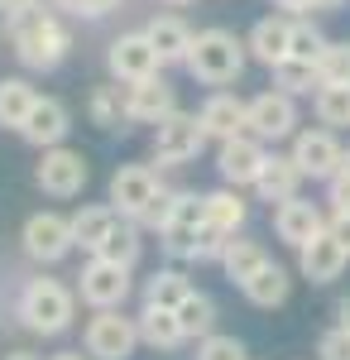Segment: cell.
Instances as JSON below:
<instances>
[{
    "instance_id": "obj_1",
    "label": "cell",
    "mask_w": 350,
    "mask_h": 360,
    "mask_svg": "<svg viewBox=\"0 0 350 360\" xmlns=\"http://www.w3.org/2000/svg\"><path fill=\"white\" fill-rule=\"evenodd\" d=\"M245 53H249V44H240L231 29H202V34H192V49H188V63L183 68H188L197 82L226 86L245 72Z\"/></svg>"
},
{
    "instance_id": "obj_37",
    "label": "cell",
    "mask_w": 350,
    "mask_h": 360,
    "mask_svg": "<svg viewBox=\"0 0 350 360\" xmlns=\"http://www.w3.org/2000/svg\"><path fill=\"white\" fill-rule=\"evenodd\" d=\"M326 44H331V39H326L317 25H307V20H293V53H288V58H307V63H317Z\"/></svg>"
},
{
    "instance_id": "obj_18",
    "label": "cell",
    "mask_w": 350,
    "mask_h": 360,
    "mask_svg": "<svg viewBox=\"0 0 350 360\" xmlns=\"http://www.w3.org/2000/svg\"><path fill=\"white\" fill-rule=\"evenodd\" d=\"M67 130H72L67 106L53 101V96H39V101H34V111L25 115V125H20V135H25L34 149H53V144H63Z\"/></svg>"
},
{
    "instance_id": "obj_8",
    "label": "cell",
    "mask_w": 350,
    "mask_h": 360,
    "mask_svg": "<svg viewBox=\"0 0 350 360\" xmlns=\"http://www.w3.org/2000/svg\"><path fill=\"white\" fill-rule=\"evenodd\" d=\"M86 159H82L77 149H67V144H53V149H44V159L34 168V178H39V188L48 197H77L86 188Z\"/></svg>"
},
{
    "instance_id": "obj_44",
    "label": "cell",
    "mask_w": 350,
    "mask_h": 360,
    "mask_svg": "<svg viewBox=\"0 0 350 360\" xmlns=\"http://www.w3.org/2000/svg\"><path fill=\"white\" fill-rule=\"evenodd\" d=\"M336 317H341V327H350V298H341V303H336Z\"/></svg>"
},
{
    "instance_id": "obj_27",
    "label": "cell",
    "mask_w": 350,
    "mask_h": 360,
    "mask_svg": "<svg viewBox=\"0 0 350 360\" xmlns=\"http://www.w3.org/2000/svg\"><path fill=\"white\" fill-rule=\"evenodd\" d=\"M264 264H269L264 245H259V240H240V236H231V245H226V255H221V269H226L231 283H245L249 274H259Z\"/></svg>"
},
{
    "instance_id": "obj_48",
    "label": "cell",
    "mask_w": 350,
    "mask_h": 360,
    "mask_svg": "<svg viewBox=\"0 0 350 360\" xmlns=\"http://www.w3.org/2000/svg\"><path fill=\"white\" fill-rule=\"evenodd\" d=\"M5 360H34V356H29V351H10Z\"/></svg>"
},
{
    "instance_id": "obj_3",
    "label": "cell",
    "mask_w": 350,
    "mask_h": 360,
    "mask_svg": "<svg viewBox=\"0 0 350 360\" xmlns=\"http://www.w3.org/2000/svg\"><path fill=\"white\" fill-rule=\"evenodd\" d=\"M139 341V317H125L120 307H96V317L86 322V356L96 360H130Z\"/></svg>"
},
{
    "instance_id": "obj_33",
    "label": "cell",
    "mask_w": 350,
    "mask_h": 360,
    "mask_svg": "<svg viewBox=\"0 0 350 360\" xmlns=\"http://www.w3.org/2000/svg\"><path fill=\"white\" fill-rule=\"evenodd\" d=\"M188 293H192V283L178 269H159V274L144 283V303H159V307H178Z\"/></svg>"
},
{
    "instance_id": "obj_40",
    "label": "cell",
    "mask_w": 350,
    "mask_h": 360,
    "mask_svg": "<svg viewBox=\"0 0 350 360\" xmlns=\"http://www.w3.org/2000/svg\"><path fill=\"white\" fill-rule=\"evenodd\" d=\"M326 202H331V212H350V178L346 173H336L326 183Z\"/></svg>"
},
{
    "instance_id": "obj_7",
    "label": "cell",
    "mask_w": 350,
    "mask_h": 360,
    "mask_svg": "<svg viewBox=\"0 0 350 360\" xmlns=\"http://www.w3.org/2000/svg\"><path fill=\"white\" fill-rule=\"evenodd\" d=\"M77 293H82L86 307H120L130 298V269L115 264V259H106V255H91L86 269H82Z\"/></svg>"
},
{
    "instance_id": "obj_22",
    "label": "cell",
    "mask_w": 350,
    "mask_h": 360,
    "mask_svg": "<svg viewBox=\"0 0 350 360\" xmlns=\"http://www.w3.org/2000/svg\"><path fill=\"white\" fill-rule=\"evenodd\" d=\"M139 336H144V346H154V351H173V346L188 341L178 307H159V303H144V312H139Z\"/></svg>"
},
{
    "instance_id": "obj_15",
    "label": "cell",
    "mask_w": 350,
    "mask_h": 360,
    "mask_svg": "<svg viewBox=\"0 0 350 360\" xmlns=\"http://www.w3.org/2000/svg\"><path fill=\"white\" fill-rule=\"evenodd\" d=\"M350 264V250L331 236V231H322V236H312L307 245H297V269H302V278H312V283H331V278H341Z\"/></svg>"
},
{
    "instance_id": "obj_50",
    "label": "cell",
    "mask_w": 350,
    "mask_h": 360,
    "mask_svg": "<svg viewBox=\"0 0 350 360\" xmlns=\"http://www.w3.org/2000/svg\"><path fill=\"white\" fill-rule=\"evenodd\" d=\"M168 5H192V0H168Z\"/></svg>"
},
{
    "instance_id": "obj_19",
    "label": "cell",
    "mask_w": 350,
    "mask_h": 360,
    "mask_svg": "<svg viewBox=\"0 0 350 360\" xmlns=\"http://www.w3.org/2000/svg\"><path fill=\"white\" fill-rule=\"evenodd\" d=\"M202 125H207V135L212 139H235L249 130V101H240V96H231V91H216V96H207V106H202Z\"/></svg>"
},
{
    "instance_id": "obj_51",
    "label": "cell",
    "mask_w": 350,
    "mask_h": 360,
    "mask_svg": "<svg viewBox=\"0 0 350 360\" xmlns=\"http://www.w3.org/2000/svg\"><path fill=\"white\" fill-rule=\"evenodd\" d=\"M5 5H10V0H0V10H5Z\"/></svg>"
},
{
    "instance_id": "obj_9",
    "label": "cell",
    "mask_w": 350,
    "mask_h": 360,
    "mask_svg": "<svg viewBox=\"0 0 350 360\" xmlns=\"http://www.w3.org/2000/svg\"><path fill=\"white\" fill-rule=\"evenodd\" d=\"M293 130H297V106L283 86L249 96V135H259L264 144H278V139H288Z\"/></svg>"
},
{
    "instance_id": "obj_38",
    "label": "cell",
    "mask_w": 350,
    "mask_h": 360,
    "mask_svg": "<svg viewBox=\"0 0 350 360\" xmlns=\"http://www.w3.org/2000/svg\"><path fill=\"white\" fill-rule=\"evenodd\" d=\"M197 360H249L245 356V341H235V336H202V346H197Z\"/></svg>"
},
{
    "instance_id": "obj_23",
    "label": "cell",
    "mask_w": 350,
    "mask_h": 360,
    "mask_svg": "<svg viewBox=\"0 0 350 360\" xmlns=\"http://www.w3.org/2000/svg\"><path fill=\"white\" fill-rule=\"evenodd\" d=\"M240 293L249 298L254 307H278V303H288V293H293V278H288V269L283 264H264L259 274H249L240 283Z\"/></svg>"
},
{
    "instance_id": "obj_2",
    "label": "cell",
    "mask_w": 350,
    "mask_h": 360,
    "mask_svg": "<svg viewBox=\"0 0 350 360\" xmlns=\"http://www.w3.org/2000/svg\"><path fill=\"white\" fill-rule=\"evenodd\" d=\"M72 312H77V298L58 278H29L20 293V322L34 336H63L72 327Z\"/></svg>"
},
{
    "instance_id": "obj_41",
    "label": "cell",
    "mask_w": 350,
    "mask_h": 360,
    "mask_svg": "<svg viewBox=\"0 0 350 360\" xmlns=\"http://www.w3.org/2000/svg\"><path fill=\"white\" fill-rule=\"evenodd\" d=\"M326 231L341 240V245L350 250V212H331V221H326Z\"/></svg>"
},
{
    "instance_id": "obj_21",
    "label": "cell",
    "mask_w": 350,
    "mask_h": 360,
    "mask_svg": "<svg viewBox=\"0 0 350 360\" xmlns=\"http://www.w3.org/2000/svg\"><path fill=\"white\" fill-rule=\"evenodd\" d=\"M249 58H259L264 68H273V63H283V58L293 53V20H259V25L249 29Z\"/></svg>"
},
{
    "instance_id": "obj_32",
    "label": "cell",
    "mask_w": 350,
    "mask_h": 360,
    "mask_svg": "<svg viewBox=\"0 0 350 360\" xmlns=\"http://www.w3.org/2000/svg\"><path fill=\"white\" fill-rule=\"evenodd\" d=\"M96 255H106V259H115V264L135 269V264H139V221L120 217V226H115V231L106 236V245L96 250Z\"/></svg>"
},
{
    "instance_id": "obj_43",
    "label": "cell",
    "mask_w": 350,
    "mask_h": 360,
    "mask_svg": "<svg viewBox=\"0 0 350 360\" xmlns=\"http://www.w3.org/2000/svg\"><path fill=\"white\" fill-rule=\"evenodd\" d=\"M278 10H288V15H307V10H317V0H273Z\"/></svg>"
},
{
    "instance_id": "obj_35",
    "label": "cell",
    "mask_w": 350,
    "mask_h": 360,
    "mask_svg": "<svg viewBox=\"0 0 350 360\" xmlns=\"http://www.w3.org/2000/svg\"><path fill=\"white\" fill-rule=\"evenodd\" d=\"M226 245H231V231L202 221V226H197V240H192V259H197V264H207V259H216V264H221Z\"/></svg>"
},
{
    "instance_id": "obj_11",
    "label": "cell",
    "mask_w": 350,
    "mask_h": 360,
    "mask_svg": "<svg viewBox=\"0 0 350 360\" xmlns=\"http://www.w3.org/2000/svg\"><path fill=\"white\" fill-rule=\"evenodd\" d=\"M269 159V149H264V139L259 135H235V139H221V154H216V168H221V178L231 183V188H254V178H259V168Z\"/></svg>"
},
{
    "instance_id": "obj_45",
    "label": "cell",
    "mask_w": 350,
    "mask_h": 360,
    "mask_svg": "<svg viewBox=\"0 0 350 360\" xmlns=\"http://www.w3.org/2000/svg\"><path fill=\"white\" fill-rule=\"evenodd\" d=\"M58 10H67V15H82V0H53Z\"/></svg>"
},
{
    "instance_id": "obj_39",
    "label": "cell",
    "mask_w": 350,
    "mask_h": 360,
    "mask_svg": "<svg viewBox=\"0 0 350 360\" xmlns=\"http://www.w3.org/2000/svg\"><path fill=\"white\" fill-rule=\"evenodd\" d=\"M317 356L322 360H350V327H331V332H322Z\"/></svg>"
},
{
    "instance_id": "obj_28",
    "label": "cell",
    "mask_w": 350,
    "mask_h": 360,
    "mask_svg": "<svg viewBox=\"0 0 350 360\" xmlns=\"http://www.w3.org/2000/svg\"><path fill=\"white\" fill-rule=\"evenodd\" d=\"M269 72H273V86H283L288 96H312L322 86L317 63H307V58H283V63H273Z\"/></svg>"
},
{
    "instance_id": "obj_4",
    "label": "cell",
    "mask_w": 350,
    "mask_h": 360,
    "mask_svg": "<svg viewBox=\"0 0 350 360\" xmlns=\"http://www.w3.org/2000/svg\"><path fill=\"white\" fill-rule=\"evenodd\" d=\"M10 44H15V53H20L25 68H34V72H53L58 63L67 58V49H72V34H67L63 20L48 10L44 20H34V25H29L25 34H15Z\"/></svg>"
},
{
    "instance_id": "obj_36",
    "label": "cell",
    "mask_w": 350,
    "mask_h": 360,
    "mask_svg": "<svg viewBox=\"0 0 350 360\" xmlns=\"http://www.w3.org/2000/svg\"><path fill=\"white\" fill-rule=\"evenodd\" d=\"M317 72L322 82H346L350 86V44H326L317 58Z\"/></svg>"
},
{
    "instance_id": "obj_6",
    "label": "cell",
    "mask_w": 350,
    "mask_h": 360,
    "mask_svg": "<svg viewBox=\"0 0 350 360\" xmlns=\"http://www.w3.org/2000/svg\"><path fill=\"white\" fill-rule=\"evenodd\" d=\"M25 255L29 259H39V264H58V259H67L72 245H77V236H72V217H58V212H39V217H29L25 221Z\"/></svg>"
},
{
    "instance_id": "obj_12",
    "label": "cell",
    "mask_w": 350,
    "mask_h": 360,
    "mask_svg": "<svg viewBox=\"0 0 350 360\" xmlns=\"http://www.w3.org/2000/svg\"><path fill=\"white\" fill-rule=\"evenodd\" d=\"M207 221V193H173V212H168V226H163V250L178 255V259H192V240H197V226Z\"/></svg>"
},
{
    "instance_id": "obj_5",
    "label": "cell",
    "mask_w": 350,
    "mask_h": 360,
    "mask_svg": "<svg viewBox=\"0 0 350 360\" xmlns=\"http://www.w3.org/2000/svg\"><path fill=\"white\" fill-rule=\"evenodd\" d=\"M207 125H202V115H188V111H173L163 115L159 125H154V159L159 164H188L202 154V144H207Z\"/></svg>"
},
{
    "instance_id": "obj_16",
    "label": "cell",
    "mask_w": 350,
    "mask_h": 360,
    "mask_svg": "<svg viewBox=\"0 0 350 360\" xmlns=\"http://www.w3.org/2000/svg\"><path fill=\"white\" fill-rule=\"evenodd\" d=\"M273 231H278V240L283 245H307L312 236H322L326 231V217L317 212V202H302V197H288V202H278L273 207Z\"/></svg>"
},
{
    "instance_id": "obj_14",
    "label": "cell",
    "mask_w": 350,
    "mask_h": 360,
    "mask_svg": "<svg viewBox=\"0 0 350 360\" xmlns=\"http://www.w3.org/2000/svg\"><path fill=\"white\" fill-rule=\"evenodd\" d=\"M293 159H297V168H302L307 178L331 183V178L341 173V164H346V149L336 144L331 130H302V135L293 139Z\"/></svg>"
},
{
    "instance_id": "obj_26",
    "label": "cell",
    "mask_w": 350,
    "mask_h": 360,
    "mask_svg": "<svg viewBox=\"0 0 350 360\" xmlns=\"http://www.w3.org/2000/svg\"><path fill=\"white\" fill-rule=\"evenodd\" d=\"M34 101H39V91L25 77H0V130H20Z\"/></svg>"
},
{
    "instance_id": "obj_24",
    "label": "cell",
    "mask_w": 350,
    "mask_h": 360,
    "mask_svg": "<svg viewBox=\"0 0 350 360\" xmlns=\"http://www.w3.org/2000/svg\"><path fill=\"white\" fill-rule=\"evenodd\" d=\"M149 39H154V49H159V58H163V68L168 63H188V49H192V29L178 20V15H159L154 25L144 29Z\"/></svg>"
},
{
    "instance_id": "obj_47",
    "label": "cell",
    "mask_w": 350,
    "mask_h": 360,
    "mask_svg": "<svg viewBox=\"0 0 350 360\" xmlns=\"http://www.w3.org/2000/svg\"><path fill=\"white\" fill-rule=\"evenodd\" d=\"M53 360H86L82 351H63V356H53Z\"/></svg>"
},
{
    "instance_id": "obj_20",
    "label": "cell",
    "mask_w": 350,
    "mask_h": 360,
    "mask_svg": "<svg viewBox=\"0 0 350 360\" xmlns=\"http://www.w3.org/2000/svg\"><path fill=\"white\" fill-rule=\"evenodd\" d=\"M307 173L297 168L293 154H269L264 168H259V178H254V193L264 197V202H288L297 197V183H302Z\"/></svg>"
},
{
    "instance_id": "obj_49",
    "label": "cell",
    "mask_w": 350,
    "mask_h": 360,
    "mask_svg": "<svg viewBox=\"0 0 350 360\" xmlns=\"http://www.w3.org/2000/svg\"><path fill=\"white\" fill-rule=\"evenodd\" d=\"M341 173H346V178H350V149H346V164H341Z\"/></svg>"
},
{
    "instance_id": "obj_13",
    "label": "cell",
    "mask_w": 350,
    "mask_h": 360,
    "mask_svg": "<svg viewBox=\"0 0 350 360\" xmlns=\"http://www.w3.org/2000/svg\"><path fill=\"white\" fill-rule=\"evenodd\" d=\"M159 193L163 188H159V178H154L149 164H125V168H115V178H110V207H115L120 217H130V221H139L144 207Z\"/></svg>"
},
{
    "instance_id": "obj_46",
    "label": "cell",
    "mask_w": 350,
    "mask_h": 360,
    "mask_svg": "<svg viewBox=\"0 0 350 360\" xmlns=\"http://www.w3.org/2000/svg\"><path fill=\"white\" fill-rule=\"evenodd\" d=\"M346 0H317V10H341Z\"/></svg>"
},
{
    "instance_id": "obj_25",
    "label": "cell",
    "mask_w": 350,
    "mask_h": 360,
    "mask_svg": "<svg viewBox=\"0 0 350 360\" xmlns=\"http://www.w3.org/2000/svg\"><path fill=\"white\" fill-rule=\"evenodd\" d=\"M115 226H120V212H115V207H82L77 217H72V236H77L82 250L96 255V250L106 245V236L115 231Z\"/></svg>"
},
{
    "instance_id": "obj_17",
    "label": "cell",
    "mask_w": 350,
    "mask_h": 360,
    "mask_svg": "<svg viewBox=\"0 0 350 360\" xmlns=\"http://www.w3.org/2000/svg\"><path fill=\"white\" fill-rule=\"evenodd\" d=\"M125 101H130V120H139V125H159L163 115L178 111L173 86L163 82L159 72L154 77H139V82H125Z\"/></svg>"
},
{
    "instance_id": "obj_42",
    "label": "cell",
    "mask_w": 350,
    "mask_h": 360,
    "mask_svg": "<svg viewBox=\"0 0 350 360\" xmlns=\"http://www.w3.org/2000/svg\"><path fill=\"white\" fill-rule=\"evenodd\" d=\"M115 5H120V0H82V15H86V20H101V15L115 10Z\"/></svg>"
},
{
    "instance_id": "obj_10",
    "label": "cell",
    "mask_w": 350,
    "mask_h": 360,
    "mask_svg": "<svg viewBox=\"0 0 350 360\" xmlns=\"http://www.w3.org/2000/svg\"><path fill=\"white\" fill-rule=\"evenodd\" d=\"M106 68L115 82H139V77H154L163 68L159 49H154V39L149 34H120L115 44H110L106 53Z\"/></svg>"
},
{
    "instance_id": "obj_34",
    "label": "cell",
    "mask_w": 350,
    "mask_h": 360,
    "mask_svg": "<svg viewBox=\"0 0 350 360\" xmlns=\"http://www.w3.org/2000/svg\"><path fill=\"white\" fill-rule=\"evenodd\" d=\"M178 317H183V332H188V336H212V327H216V303L207 298V293H197V288H192L188 298L178 303Z\"/></svg>"
},
{
    "instance_id": "obj_30",
    "label": "cell",
    "mask_w": 350,
    "mask_h": 360,
    "mask_svg": "<svg viewBox=\"0 0 350 360\" xmlns=\"http://www.w3.org/2000/svg\"><path fill=\"white\" fill-rule=\"evenodd\" d=\"M245 217H249V207H245V197L240 188H221V193H207V221L221 226V231H240Z\"/></svg>"
},
{
    "instance_id": "obj_31",
    "label": "cell",
    "mask_w": 350,
    "mask_h": 360,
    "mask_svg": "<svg viewBox=\"0 0 350 360\" xmlns=\"http://www.w3.org/2000/svg\"><path fill=\"white\" fill-rule=\"evenodd\" d=\"M312 106H317V120L322 125H350V86L346 82H322L312 91Z\"/></svg>"
},
{
    "instance_id": "obj_29",
    "label": "cell",
    "mask_w": 350,
    "mask_h": 360,
    "mask_svg": "<svg viewBox=\"0 0 350 360\" xmlns=\"http://www.w3.org/2000/svg\"><path fill=\"white\" fill-rule=\"evenodd\" d=\"M86 115H91V125H101V130H120V125L130 120V101H125L120 86H96L91 101H86Z\"/></svg>"
}]
</instances>
